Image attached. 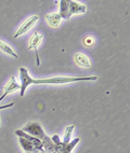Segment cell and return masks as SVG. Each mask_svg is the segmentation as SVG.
Masks as SVG:
<instances>
[{"label":"cell","mask_w":130,"mask_h":153,"mask_svg":"<svg viewBox=\"0 0 130 153\" xmlns=\"http://www.w3.org/2000/svg\"><path fill=\"white\" fill-rule=\"evenodd\" d=\"M26 153H33V152H26Z\"/></svg>","instance_id":"19"},{"label":"cell","mask_w":130,"mask_h":153,"mask_svg":"<svg viewBox=\"0 0 130 153\" xmlns=\"http://www.w3.org/2000/svg\"><path fill=\"white\" fill-rule=\"evenodd\" d=\"M42 40V35L39 33L38 31L34 33L33 37L31 39V43H29V49H34L35 50V53H36V58H37V65H40V60H39V55H38V45L41 43Z\"/></svg>","instance_id":"8"},{"label":"cell","mask_w":130,"mask_h":153,"mask_svg":"<svg viewBox=\"0 0 130 153\" xmlns=\"http://www.w3.org/2000/svg\"><path fill=\"white\" fill-rule=\"evenodd\" d=\"M53 153H56V152H53Z\"/></svg>","instance_id":"20"},{"label":"cell","mask_w":130,"mask_h":153,"mask_svg":"<svg viewBox=\"0 0 130 153\" xmlns=\"http://www.w3.org/2000/svg\"><path fill=\"white\" fill-rule=\"evenodd\" d=\"M94 38L93 37H91V36H87L86 38L83 39V44L86 45V47H88V48H91V47H93L94 45Z\"/></svg>","instance_id":"16"},{"label":"cell","mask_w":130,"mask_h":153,"mask_svg":"<svg viewBox=\"0 0 130 153\" xmlns=\"http://www.w3.org/2000/svg\"><path fill=\"white\" fill-rule=\"evenodd\" d=\"M67 6H68V12L71 16L73 14L85 13L87 10V7L85 4H81L77 1H72V0H67Z\"/></svg>","instance_id":"7"},{"label":"cell","mask_w":130,"mask_h":153,"mask_svg":"<svg viewBox=\"0 0 130 153\" xmlns=\"http://www.w3.org/2000/svg\"><path fill=\"white\" fill-rule=\"evenodd\" d=\"M42 142V150L46 153H53L54 150H56V147H54V142L52 141L51 137L47 136L44 137V139L41 140Z\"/></svg>","instance_id":"10"},{"label":"cell","mask_w":130,"mask_h":153,"mask_svg":"<svg viewBox=\"0 0 130 153\" xmlns=\"http://www.w3.org/2000/svg\"><path fill=\"white\" fill-rule=\"evenodd\" d=\"M74 58H75L76 64H77L78 66H80V67H83V68H89V67L91 66V63H90L89 58L87 57L85 54H83V53H76L75 56H74Z\"/></svg>","instance_id":"9"},{"label":"cell","mask_w":130,"mask_h":153,"mask_svg":"<svg viewBox=\"0 0 130 153\" xmlns=\"http://www.w3.org/2000/svg\"><path fill=\"white\" fill-rule=\"evenodd\" d=\"M20 143H21L22 148L25 150V152H33V153L38 152V150L32 145L31 141H28L27 139H25L23 137H20Z\"/></svg>","instance_id":"13"},{"label":"cell","mask_w":130,"mask_h":153,"mask_svg":"<svg viewBox=\"0 0 130 153\" xmlns=\"http://www.w3.org/2000/svg\"><path fill=\"white\" fill-rule=\"evenodd\" d=\"M46 19H47L48 24L53 28L59 27V25L61 23V16L59 13H51V14H47L46 15Z\"/></svg>","instance_id":"11"},{"label":"cell","mask_w":130,"mask_h":153,"mask_svg":"<svg viewBox=\"0 0 130 153\" xmlns=\"http://www.w3.org/2000/svg\"><path fill=\"white\" fill-rule=\"evenodd\" d=\"M21 88V85L19 84V83L17 82V80H15V76H11V79H10V81L8 82V84H7V86L5 88V92H3V94L1 96H0V102L3 100V99L6 98L7 96L9 95V94L13 93L14 91L17 90H20Z\"/></svg>","instance_id":"6"},{"label":"cell","mask_w":130,"mask_h":153,"mask_svg":"<svg viewBox=\"0 0 130 153\" xmlns=\"http://www.w3.org/2000/svg\"><path fill=\"white\" fill-rule=\"evenodd\" d=\"M13 106H14V102H10L8 105H5V106H0V110L7 109V108H10V107H13Z\"/></svg>","instance_id":"17"},{"label":"cell","mask_w":130,"mask_h":153,"mask_svg":"<svg viewBox=\"0 0 130 153\" xmlns=\"http://www.w3.org/2000/svg\"><path fill=\"white\" fill-rule=\"evenodd\" d=\"M37 153H46V152H44V151L42 150V151H38V152H37Z\"/></svg>","instance_id":"18"},{"label":"cell","mask_w":130,"mask_h":153,"mask_svg":"<svg viewBox=\"0 0 130 153\" xmlns=\"http://www.w3.org/2000/svg\"><path fill=\"white\" fill-rule=\"evenodd\" d=\"M0 49L2 50L3 52H6V53H8L9 55H11V56H13L14 58H19V55H17V53L14 52L13 49H11V48L9 47L8 44L5 43V42L1 41V40H0Z\"/></svg>","instance_id":"14"},{"label":"cell","mask_w":130,"mask_h":153,"mask_svg":"<svg viewBox=\"0 0 130 153\" xmlns=\"http://www.w3.org/2000/svg\"><path fill=\"white\" fill-rule=\"evenodd\" d=\"M22 131H25L26 134L36 137V138H38L40 140H42L46 137L44 129H42L41 125L38 122H29V123H27L23 127Z\"/></svg>","instance_id":"3"},{"label":"cell","mask_w":130,"mask_h":153,"mask_svg":"<svg viewBox=\"0 0 130 153\" xmlns=\"http://www.w3.org/2000/svg\"><path fill=\"white\" fill-rule=\"evenodd\" d=\"M21 72V88L20 95L21 97L25 95V91L31 84H64V83L79 82V81H95L98 76H53L49 79H33L26 68H20Z\"/></svg>","instance_id":"1"},{"label":"cell","mask_w":130,"mask_h":153,"mask_svg":"<svg viewBox=\"0 0 130 153\" xmlns=\"http://www.w3.org/2000/svg\"><path fill=\"white\" fill-rule=\"evenodd\" d=\"M51 139L54 142V147H56L54 152L56 153H72V150L76 147L78 142L80 141V138H75L74 140H71L68 143H64L63 141L60 140V137L58 135L51 137Z\"/></svg>","instance_id":"2"},{"label":"cell","mask_w":130,"mask_h":153,"mask_svg":"<svg viewBox=\"0 0 130 153\" xmlns=\"http://www.w3.org/2000/svg\"><path fill=\"white\" fill-rule=\"evenodd\" d=\"M74 125H69L66 127L65 129V137H64V140L63 142L64 143H68L71 141V138H72V134H73V131H74Z\"/></svg>","instance_id":"15"},{"label":"cell","mask_w":130,"mask_h":153,"mask_svg":"<svg viewBox=\"0 0 130 153\" xmlns=\"http://www.w3.org/2000/svg\"><path fill=\"white\" fill-rule=\"evenodd\" d=\"M60 16L63 19H71V15H69L68 12V6H67V0H61L60 1Z\"/></svg>","instance_id":"12"},{"label":"cell","mask_w":130,"mask_h":153,"mask_svg":"<svg viewBox=\"0 0 130 153\" xmlns=\"http://www.w3.org/2000/svg\"><path fill=\"white\" fill-rule=\"evenodd\" d=\"M15 135H17L19 137H23L25 139H27L28 141H31V143L34 146V147L36 148L38 151H42V142L40 139L36 138V137L31 136V135L26 134L25 131H23L22 129H17L15 131Z\"/></svg>","instance_id":"5"},{"label":"cell","mask_w":130,"mask_h":153,"mask_svg":"<svg viewBox=\"0 0 130 153\" xmlns=\"http://www.w3.org/2000/svg\"><path fill=\"white\" fill-rule=\"evenodd\" d=\"M38 21H39L38 15H33V16H31L29 19H27L22 25H21V27L17 29V33H14V38H17V37H20V36L26 33L31 28H33L34 26H35V24H36Z\"/></svg>","instance_id":"4"}]
</instances>
